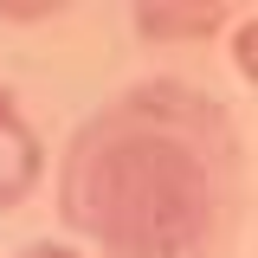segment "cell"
Listing matches in <instances>:
<instances>
[{"mask_svg":"<svg viewBox=\"0 0 258 258\" xmlns=\"http://www.w3.org/2000/svg\"><path fill=\"white\" fill-rule=\"evenodd\" d=\"M245 149L207 91L149 78L71 136L64 226L110 258H213L239 220Z\"/></svg>","mask_w":258,"mask_h":258,"instance_id":"6da1fadb","label":"cell"},{"mask_svg":"<svg viewBox=\"0 0 258 258\" xmlns=\"http://www.w3.org/2000/svg\"><path fill=\"white\" fill-rule=\"evenodd\" d=\"M39 168H45L39 136H32V123L20 116L13 91H0V213H7V207H20V200L32 194Z\"/></svg>","mask_w":258,"mask_h":258,"instance_id":"7a4b0ae2","label":"cell"},{"mask_svg":"<svg viewBox=\"0 0 258 258\" xmlns=\"http://www.w3.org/2000/svg\"><path fill=\"white\" fill-rule=\"evenodd\" d=\"M220 26H226V7H155V0L136 7V32L142 39H207Z\"/></svg>","mask_w":258,"mask_h":258,"instance_id":"3957f363","label":"cell"},{"mask_svg":"<svg viewBox=\"0 0 258 258\" xmlns=\"http://www.w3.org/2000/svg\"><path fill=\"white\" fill-rule=\"evenodd\" d=\"M232 58H239L245 78H258V20H239V32H232Z\"/></svg>","mask_w":258,"mask_h":258,"instance_id":"277c9868","label":"cell"},{"mask_svg":"<svg viewBox=\"0 0 258 258\" xmlns=\"http://www.w3.org/2000/svg\"><path fill=\"white\" fill-rule=\"evenodd\" d=\"M20 258H84V252H78V245H58V239H32Z\"/></svg>","mask_w":258,"mask_h":258,"instance_id":"5b68a950","label":"cell"}]
</instances>
